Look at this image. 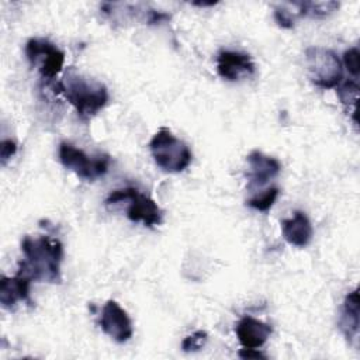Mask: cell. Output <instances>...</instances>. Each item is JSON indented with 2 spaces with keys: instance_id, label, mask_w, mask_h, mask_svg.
Masks as SVG:
<instances>
[{
  "instance_id": "9c48e42d",
  "label": "cell",
  "mask_w": 360,
  "mask_h": 360,
  "mask_svg": "<svg viewBox=\"0 0 360 360\" xmlns=\"http://www.w3.org/2000/svg\"><path fill=\"white\" fill-rule=\"evenodd\" d=\"M217 72L228 80L236 82L255 73V63L250 55L239 51H219L217 55Z\"/></svg>"
},
{
  "instance_id": "e0dca14e",
  "label": "cell",
  "mask_w": 360,
  "mask_h": 360,
  "mask_svg": "<svg viewBox=\"0 0 360 360\" xmlns=\"http://www.w3.org/2000/svg\"><path fill=\"white\" fill-rule=\"evenodd\" d=\"M278 194H280L278 187H276V186L267 187L260 194H255L250 198H248L246 204L250 208L257 210V211H269L273 207V204L276 202Z\"/></svg>"
},
{
  "instance_id": "30bf717a",
  "label": "cell",
  "mask_w": 360,
  "mask_h": 360,
  "mask_svg": "<svg viewBox=\"0 0 360 360\" xmlns=\"http://www.w3.org/2000/svg\"><path fill=\"white\" fill-rule=\"evenodd\" d=\"M246 160L249 165V188L264 186L269 180L274 179L281 170V163L276 158L264 155L260 150H252L246 156Z\"/></svg>"
},
{
  "instance_id": "52a82bcc",
  "label": "cell",
  "mask_w": 360,
  "mask_h": 360,
  "mask_svg": "<svg viewBox=\"0 0 360 360\" xmlns=\"http://www.w3.org/2000/svg\"><path fill=\"white\" fill-rule=\"evenodd\" d=\"M25 56L44 80H53L63 69L65 52L44 38H31L25 44Z\"/></svg>"
},
{
  "instance_id": "5b68a950",
  "label": "cell",
  "mask_w": 360,
  "mask_h": 360,
  "mask_svg": "<svg viewBox=\"0 0 360 360\" xmlns=\"http://www.w3.org/2000/svg\"><path fill=\"white\" fill-rule=\"evenodd\" d=\"M305 63L311 82L321 89H333L342 83L343 70L338 55L322 46L305 49Z\"/></svg>"
},
{
  "instance_id": "44dd1931",
  "label": "cell",
  "mask_w": 360,
  "mask_h": 360,
  "mask_svg": "<svg viewBox=\"0 0 360 360\" xmlns=\"http://www.w3.org/2000/svg\"><path fill=\"white\" fill-rule=\"evenodd\" d=\"M17 152V143L11 139H3L1 145H0V160L1 165L4 166L7 163V160L14 156Z\"/></svg>"
},
{
  "instance_id": "ac0fdd59",
  "label": "cell",
  "mask_w": 360,
  "mask_h": 360,
  "mask_svg": "<svg viewBox=\"0 0 360 360\" xmlns=\"http://www.w3.org/2000/svg\"><path fill=\"white\" fill-rule=\"evenodd\" d=\"M208 340V333L205 330H195L194 333L186 336L181 342V349L183 352L186 353H190V352H198L204 347V345L207 343Z\"/></svg>"
},
{
  "instance_id": "d6986e66",
  "label": "cell",
  "mask_w": 360,
  "mask_h": 360,
  "mask_svg": "<svg viewBox=\"0 0 360 360\" xmlns=\"http://www.w3.org/2000/svg\"><path fill=\"white\" fill-rule=\"evenodd\" d=\"M343 63H345L347 72L353 76V79H357L359 72H360V53L356 46L347 49L343 53Z\"/></svg>"
},
{
  "instance_id": "8992f818",
  "label": "cell",
  "mask_w": 360,
  "mask_h": 360,
  "mask_svg": "<svg viewBox=\"0 0 360 360\" xmlns=\"http://www.w3.org/2000/svg\"><path fill=\"white\" fill-rule=\"evenodd\" d=\"M59 162L63 167L73 172L77 177L93 181L108 172L111 159L108 155L89 156L82 149L69 142H60L58 149Z\"/></svg>"
},
{
  "instance_id": "5bb4252c",
  "label": "cell",
  "mask_w": 360,
  "mask_h": 360,
  "mask_svg": "<svg viewBox=\"0 0 360 360\" xmlns=\"http://www.w3.org/2000/svg\"><path fill=\"white\" fill-rule=\"evenodd\" d=\"M360 325V304H359V288L347 292L342 305V312L339 318V329L345 338L352 343L359 336Z\"/></svg>"
},
{
  "instance_id": "3957f363",
  "label": "cell",
  "mask_w": 360,
  "mask_h": 360,
  "mask_svg": "<svg viewBox=\"0 0 360 360\" xmlns=\"http://www.w3.org/2000/svg\"><path fill=\"white\" fill-rule=\"evenodd\" d=\"M149 150L155 163L169 173H180L186 170L193 160L190 148L166 127H160L152 136L149 141Z\"/></svg>"
},
{
  "instance_id": "9a60e30c",
  "label": "cell",
  "mask_w": 360,
  "mask_h": 360,
  "mask_svg": "<svg viewBox=\"0 0 360 360\" xmlns=\"http://www.w3.org/2000/svg\"><path fill=\"white\" fill-rule=\"evenodd\" d=\"M292 6L298 8V15H309L316 18L326 17L339 8L338 1H298L292 3Z\"/></svg>"
},
{
  "instance_id": "6da1fadb",
  "label": "cell",
  "mask_w": 360,
  "mask_h": 360,
  "mask_svg": "<svg viewBox=\"0 0 360 360\" xmlns=\"http://www.w3.org/2000/svg\"><path fill=\"white\" fill-rule=\"evenodd\" d=\"M24 259L18 263L20 273L32 281L59 284L62 281L60 263L63 259V245L51 236H25L21 242Z\"/></svg>"
},
{
  "instance_id": "8fae6325",
  "label": "cell",
  "mask_w": 360,
  "mask_h": 360,
  "mask_svg": "<svg viewBox=\"0 0 360 360\" xmlns=\"http://www.w3.org/2000/svg\"><path fill=\"white\" fill-rule=\"evenodd\" d=\"M31 278L17 271L14 277H0V304L4 309H14L17 302L25 301L32 304L30 300V284Z\"/></svg>"
},
{
  "instance_id": "7a4b0ae2",
  "label": "cell",
  "mask_w": 360,
  "mask_h": 360,
  "mask_svg": "<svg viewBox=\"0 0 360 360\" xmlns=\"http://www.w3.org/2000/svg\"><path fill=\"white\" fill-rule=\"evenodd\" d=\"M56 86L58 91L63 94L84 121L93 118L108 103L107 87L101 82L76 72L73 68L68 69Z\"/></svg>"
},
{
  "instance_id": "2e32d148",
  "label": "cell",
  "mask_w": 360,
  "mask_h": 360,
  "mask_svg": "<svg viewBox=\"0 0 360 360\" xmlns=\"http://www.w3.org/2000/svg\"><path fill=\"white\" fill-rule=\"evenodd\" d=\"M338 97L343 105L347 108L350 107V112L353 114L354 122H357V115H356V107H357V100H359V83L357 79H347L346 82L340 83L336 87Z\"/></svg>"
},
{
  "instance_id": "7402d4cb",
  "label": "cell",
  "mask_w": 360,
  "mask_h": 360,
  "mask_svg": "<svg viewBox=\"0 0 360 360\" xmlns=\"http://www.w3.org/2000/svg\"><path fill=\"white\" fill-rule=\"evenodd\" d=\"M239 357L242 359H266V354L262 353L259 349H240Z\"/></svg>"
},
{
  "instance_id": "7c38bea8",
  "label": "cell",
  "mask_w": 360,
  "mask_h": 360,
  "mask_svg": "<svg viewBox=\"0 0 360 360\" xmlns=\"http://www.w3.org/2000/svg\"><path fill=\"white\" fill-rule=\"evenodd\" d=\"M235 332L242 347L259 349L267 342L273 332V328L263 321L246 315L238 321Z\"/></svg>"
},
{
  "instance_id": "ba28073f",
  "label": "cell",
  "mask_w": 360,
  "mask_h": 360,
  "mask_svg": "<svg viewBox=\"0 0 360 360\" xmlns=\"http://www.w3.org/2000/svg\"><path fill=\"white\" fill-rule=\"evenodd\" d=\"M100 326L105 335H108L112 340L118 343L128 342L134 335L132 322L127 311L121 308V305L114 300H108L104 304L100 318Z\"/></svg>"
},
{
  "instance_id": "ffe728a7",
  "label": "cell",
  "mask_w": 360,
  "mask_h": 360,
  "mask_svg": "<svg viewBox=\"0 0 360 360\" xmlns=\"http://www.w3.org/2000/svg\"><path fill=\"white\" fill-rule=\"evenodd\" d=\"M297 15V11H290L283 6L274 8V20L283 28H292Z\"/></svg>"
},
{
  "instance_id": "277c9868",
  "label": "cell",
  "mask_w": 360,
  "mask_h": 360,
  "mask_svg": "<svg viewBox=\"0 0 360 360\" xmlns=\"http://www.w3.org/2000/svg\"><path fill=\"white\" fill-rule=\"evenodd\" d=\"M122 201H129L127 208V217L132 222H142L145 226L160 225L163 221V212L159 205L146 194H142L135 187H125L114 190L105 198L107 205H114Z\"/></svg>"
},
{
  "instance_id": "4fadbf2b",
  "label": "cell",
  "mask_w": 360,
  "mask_h": 360,
  "mask_svg": "<svg viewBox=\"0 0 360 360\" xmlns=\"http://www.w3.org/2000/svg\"><path fill=\"white\" fill-rule=\"evenodd\" d=\"M284 239L297 248H305L314 235L309 218L302 211H295L291 218H284L280 222Z\"/></svg>"
}]
</instances>
